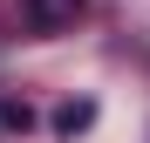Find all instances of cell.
I'll return each instance as SVG.
<instances>
[{
  "label": "cell",
  "instance_id": "obj_1",
  "mask_svg": "<svg viewBox=\"0 0 150 143\" xmlns=\"http://www.w3.org/2000/svg\"><path fill=\"white\" fill-rule=\"evenodd\" d=\"M14 14H21L28 34H68L89 7H82V0H14Z\"/></svg>",
  "mask_w": 150,
  "mask_h": 143
},
{
  "label": "cell",
  "instance_id": "obj_2",
  "mask_svg": "<svg viewBox=\"0 0 150 143\" xmlns=\"http://www.w3.org/2000/svg\"><path fill=\"white\" fill-rule=\"evenodd\" d=\"M89 123H96V102H62V109H55V130H62V136L89 130Z\"/></svg>",
  "mask_w": 150,
  "mask_h": 143
},
{
  "label": "cell",
  "instance_id": "obj_3",
  "mask_svg": "<svg viewBox=\"0 0 150 143\" xmlns=\"http://www.w3.org/2000/svg\"><path fill=\"white\" fill-rule=\"evenodd\" d=\"M0 123L7 130H34V109L21 102V95H7V102H0Z\"/></svg>",
  "mask_w": 150,
  "mask_h": 143
}]
</instances>
